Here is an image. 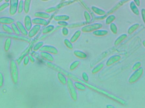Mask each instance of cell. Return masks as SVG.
<instances>
[{
    "instance_id": "cell-1",
    "label": "cell",
    "mask_w": 145,
    "mask_h": 108,
    "mask_svg": "<svg viewBox=\"0 0 145 108\" xmlns=\"http://www.w3.org/2000/svg\"><path fill=\"white\" fill-rule=\"evenodd\" d=\"M46 65H48V66L50 67V68H52L54 70L56 71L60 72L63 73V74L65 75L66 77L71 78L72 80L75 81L80 82L81 83H83V84H84L87 87H89V88H90V89L95 90V91L98 92L99 93H101V94H102L103 95H104L105 96H107L108 98H110L111 99H112L114 101L119 103L120 104H121L122 105H124L126 104L125 101H124L123 99H121V98H119L118 97L115 96V95H112V94L108 93V92L105 91V90L99 88L98 87H96V86L92 85L91 84H89L87 82H85V81H84V80H82L81 79H80L79 78H78L77 77H76L74 75H73V74H72L70 73L67 72V71H66V70H65L64 69H62L58 65H57L53 63L52 62H46Z\"/></svg>"
},
{
    "instance_id": "cell-2",
    "label": "cell",
    "mask_w": 145,
    "mask_h": 108,
    "mask_svg": "<svg viewBox=\"0 0 145 108\" xmlns=\"http://www.w3.org/2000/svg\"><path fill=\"white\" fill-rule=\"evenodd\" d=\"M10 70L12 81L15 84H16L18 81L19 72L18 64L14 60H11L10 62Z\"/></svg>"
},
{
    "instance_id": "cell-3",
    "label": "cell",
    "mask_w": 145,
    "mask_h": 108,
    "mask_svg": "<svg viewBox=\"0 0 145 108\" xmlns=\"http://www.w3.org/2000/svg\"><path fill=\"white\" fill-rule=\"evenodd\" d=\"M66 85L71 98L73 101H76L78 100V93L76 91V88L74 86V83L71 78H67Z\"/></svg>"
},
{
    "instance_id": "cell-4",
    "label": "cell",
    "mask_w": 145,
    "mask_h": 108,
    "mask_svg": "<svg viewBox=\"0 0 145 108\" xmlns=\"http://www.w3.org/2000/svg\"><path fill=\"white\" fill-rule=\"evenodd\" d=\"M144 74V69L141 67L140 68L134 71L128 79V82L130 84H134L138 81L141 78Z\"/></svg>"
},
{
    "instance_id": "cell-5",
    "label": "cell",
    "mask_w": 145,
    "mask_h": 108,
    "mask_svg": "<svg viewBox=\"0 0 145 108\" xmlns=\"http://www.w3.org/2000/svg\"><path fill=\"white\" fill-rule=\"evenodd\" d=\"M37 41H38V39H37V36L34 39L32 42L30 43V45H29V46L27 47V48L25 49V50L22 52L21 55L18 58V59L16 60V62L18 64V65H20V64L21 63L22 60H23L24 57L28 55L29 53L30 52L31 50H32V48L33 47L34 45H35V43H36Z\"/></svg>"
},
{
    "instance_id": "cell-6",
    "label": "cell",
    "mask_w": 145,
    "mask_h": 108,
    "mask_svg": "<svg viewBox=\"0 0 145 108\" xmlns=\"http://www.w3.org/2000/svg\"><path fill=\"white\" fill-rule=\"evenodd\" d=\"M103 26L101 23H94L84 26L81 28V31L84 33H90L101 29Z\"/></svg>"
},
{
    "instance_id": "cell-7",
    "label": "cell",
    "mask_w": 145,
    "mask_h": 108,
    "mask_svg": "<svg viewBox=\"0 0 145 108\" xmlns=\"http://www.w3.org/2000/svg\"><path fill=\"white\" fill-rule=\"evenodd\" d=\"M0 37H10L11 38H13L18 40H21L28 43H30L32 42V40L30 39V38L24 37L23 36H18L16 34L14 35L13 34H9L7 33L3 32H0Z\"/></svg>"
},
{
    "instance_id": "cell-8",
    "label": "cell",
    "mask_w": 145,
    "mask_h": 108,
    "mask_svg": "<svg viewBox=\"0 0 145 108\" xmlns=\"http://www.w3.org/2000/svg\"><path fill=\"white\" fill-rule=\"evenodd\" d=\"M40 51L41 52H48L53 55H57L59 53L58 49L57 48L50 45H43L40 49Z\"/></svg>"
},
{
    "instance_id": "cell-9",
    "label": "cell",
    "mask_w": 145,
    "mask_h": 108,
    "mask_svg": "<svg viewBox=\"0 0 145 108\" xmlns=\"http://www.w3.org/2000/svg\"><path fill=\"white\" fill-rule=\"evenodd\" d=\"M19 0H10L9 14L13 16L18 11Z\"/></svg>"
},
{
    "instance_id": "cell-10",
    "label": "cell",
    "mask_w": 145,
    "mask_h": 108,
    "mask_svg": "<svg viewBox=\"0 0 145 108\" xmlns=\"http://www.w3.org/2000/svg\"><path fill=\"white\" fill-rule=\"evenodd\" d=\"M121 56L120 55H115L110 57L107 61H106V65L107 66H110L115 63L118 62L121 60Z\"/></svg>"
},
{
    "instance_id": "cell-11",
    "label": "cell",
    "mask_w": 145,
    "mask_h": 108,
    "mask_svg": "<svg viewBox=\"0 0 145 108\" xmlns=\"http://www.w3.org/2000/svg\"><path fill=\"white\" fill-rule=\"evenodd\" d=\"M41 25H35L33 27H32L31 30L29 31L28 33V36L29 38H32L35 37L39 33V31L41 30Z\"/></svg>"
},
{
    "instance_id": "cell-12",
    "label": "cell",
    "mask_w": 145,
    "mask_h": 108,
    "mask_svg": "<svg viewBox=\"0 0 145 108\" xmlns=\"http://www.w3.org/2000/svg\"><path fill=\"white\" fill-rule=\"evenodd\" d=\"M32 22L35 25H39L44 26H46L48 24V22L46 19L40 17L34 18L32 19Z\"/></svg>"
},
{
    "instance_id": "cell-13",
    "label": "cell",
    "mask_w": 145,
    "mask_h": 108,
    "mask_svg": "<svg viewBox=\"0 0 145 108\" xmlns=\"http://www.w3.org/2000/svg\"><path fill=\"white\" fill-rule=\"evenodd\" d=\"M40 55L42 59L47 61L49 62H53L54 61V57L51 54L45 52H41Z\"/></svg>"
},
{
    "instance_id": "cell-14",
    "label": "cell",
    "mask_w": 145,
    "mask_h": 108,
    "mask_svg": "<svg viewBox=\"0 0 145 108\" xmlns=\"http://www.w3.org/2000/svg\"><path fill=\"white\" fill-rule=\"evenodd\" d=\"M24 26L27 31H29L31 30L32 26V19L29 15H26L24 18Z\"/></svg>"
},
{
    "instance_id": "cell-15",
    "label": "cell",
    "mask_w": 145,
    "mask_h": 108,
    "mask_svg": "<svg viewBox=\"0 0 145 108\" xmlns=\"http://www.w3.org/2000/svg\"><path fill=\"white\" fill-rule=\"evenodd\" d=\"M15 22V20L13 18L7 17L3 16L0 17V23L3 25H10Z\"/></svg>"
},
{
    "instance_id": "cell-16",
    "label": "cell",
    "mask_w": 145,
    "mask_h": 108,
    "mask_svg": "<svg viewBox=\"0 0 145 108\" xmlns=\"http://www.w3.org/2000/svg\"><path fill=\"white\" fill-rule=\"evenodd\" d=\"M16 24L19 28L21 34L24 36H27L28 35V32L25 28V26L22 23V22L20 21H17Z\"/></svg>"
},
{
    "instance_id": "cell-17",
    "label": "cell",
    "mask_w": 145,
    "mask_h": 108,
    "mask_svg": "<svg viewBox=\"0 0 145 108\" xmlns=\"http://www.w3.org/2000/svg\"><path fill=\"white\" fill-rule=\"evenodd\" d=\"M128 37V35L126 34H121L119 36L117 39H116L115 41L114 42V45L115 46H118L120 45L122 42H124V40H126Z\"/></svg>"
},
{
    "instance_id": "cell-18",
    "label": "cell",
    "mask_w": 145,
    "mask_h": 108,
    "mask_svg": "<svg viewBox=\"0 0 145 108\" xmlns=\"http://www.w3.org/2000/svg\"><path fill=\"white\" fill-rule=\"evenodd\" d=\"M57 77L59 81L63 85L66 84L67 82V79L66 78V77L64 74H63V73L62 72H58L57 74Z\"/></svg>"
},
{
    "instance_id": "cell-19",
    "label": "cell",
    "mask_w": 145,
    "mask_h": 108,
    "mask_svg": "<svg viewBox=\"0 0 145 108\" xmlns=\"http://www.w3.org/2000/svg\"><path fill=\"white\" fill-rule=\"evenodd\" d=\"M93 33L96 36H104L108 34V31L106 30H101L99 29L93 32Z\"/></svg>"
},
{
    "instance_id": "cell-20",
    "label": "cell",
    "mask_w": 145,
    "mask_h": 108,
    "mask_svg": "<svg viewBox=\"0 0 145 108\" xmlns=\"http://www.w3.org/2000/svg\"><path fill=\"white\" fill-rule=\"evenodd\" d=\"M91 9L94 13L96 14L97 15H99V16H104L106 14V12L104 10L96 6H92Z\"/></svg>"
},
{
    "instance_id": "cell-21",
    "label": "cell",
    "mask_w": 145,
    "mask_h": 108,
    "mask_svg": "<svg viewBox=\"0 0 145 108\" xmlns=\"http://www.w3.org/2000/svg\"><path fill=\"white\" fill-rule=\"evenodd\" d=\"M34 16L36 17H40L45 19H49L50 17L49 14L46 12H36L35 13Z\"/></svg>"
},
{
    "instance_id": "cell-22",
    "label": "cell",
    "mask_w": 145,
    "mask_h": 108,
    "mask_svg": "<svg viewBox=\"0 0 145 108\" xmlns=\"http://www.w3.org/2000/svg\"><path fill=\"white\" fill-rule=\"evenodd\" d=\"M81 34H82V31L80 30H77L74 33L72 37L70 38V40L72 42V43H75L78 40V39H79V37H80Z\"/></svg>"
},
{
    "instance_id": "cell-23",
    "label": "cell",
    "mask_w": 145,
    "mask_h": 108,
    "mask_svg": "<svg viewBox=\"0 0 145 108\" xmlns=\"http://www.w3.org/2000/svg\"><path fill=\"white\" fill-rule=\"evenodd\" d=\"M54 19L56 21H67L70 19V17L67 15H57L54 16Z\"/></svg>"
},
{
    "instance_id": "cell-24",
    "label": "cell",
    "mask_w": 145,
    "mask_h": 108,
    "mask_svg": "<svg viewBox=\"0 0 145 108\" xmlns=\"http://www.w3.org/2000/svg\"><path fill=\"white\" fill-rule=\"evenodd\" d=\"M73 54L75 55V56L80 59H85L87 58V54L82 51L78 50L74 51Z\"/></svg>"
},
{
    "instance_id": "cell-25",
    "label": "cell",
    "mask_w": 145,
    "mask_h": 108,
    "mask_svg": "<svg viewBox=\"0 0 145 108\" xmlns=\"http://www.w3.org/2000/svg\"><path fill=\"white\" fill-rule=\"evenodd\" d=\"M104 65L103 63H100L96 65L95 66L92 70V73L93 74H97L104 67Z\"/></svg>"
},
{
    "instance_id": "cell-26",
    "label": "cell",
    "mask_w": 145,
    "mask_h": 108,
    "mask_svg": "<svg viewBox=\"0 0 145 108\" xmlns=\"http://www.w3.org/2000/svg\"><path fill=\"white\" fill-rule=\"evenodd\" d=\"M130 7L132 12H133V13L137 16L139 15L140 12H139V9L138 8V6L136 5L134 2H131Z\"/></svg>"
},
{
    "instance_id": "cell-27",
    "label": "cell",
    "mask_w": 145,
    "mask_h": 108,
    "mask_svg": "<svg viewBox=\"0 0 145 108\" xmlns=\"http://www.w3.org/2000/svg\"><path fill=\"white\" fill-rule=\"evenodd\" d=\"M140 26V25L139 23H135L132 25H131L129 28L128 30V33L131 35L135 32L137 30H138L139 28V27Z\"/></svg>"
},
{
    "instance_id": "cell-28",
    "label": "cell",
    "mask_w": 145,
    "mask_h": 108,
    "mask_svg": "<svg viewBox=\"0 0 145 108\" xmlns=\"http://www.w3.org/2000/svg\"><path fill=\"white\" fill-rule=\"evenodd\" d=\"M55 27L52 25H49L45 26L42 30V34H46L51 33V32L54 30Z\"/></svg>"
},
{
    "instance_id": "cell-29",
    "label": "cell",
    "mask_w": 145,
    "mask_h": 108,
    "mask_svg": "<svg viewBox=\"0 0 145 108\" xmlns=\"http://www.w3.org/2000/svg\"><path fill=\"white\" fill-rule=\"evenodd\" d=\"M74 85L76 89L81 91H84L86 89V86L83 83L79 81H76L74 83Z\"/></svg>"
},
{
    "instance_id": "cell-30",
    "label": "cell",
    "mask_w": 145,
    "mask_h": 108,
    "mask_svg": "<svg viewBox=\"0 0 145 108\" xmlns=\"http://www.w3.org/2000/svg\"><path fill=\"white\" fill-rule=\"evenodd\" d=\"M32 0H25L24 1V10L25 13H28L30 10Z\"/></svg>"
},
{
    "instance_id": "cell-31",
    "label": "cell",
    "mask_w": 145,
    "mask_h": 108,
    "mask_svg": "<svg viewBox=\"0 0 145 108\" xmlns=\"http://www.w3.org/2000/svg\"><path fill=\"white\" fill-rule=\"evenodd\" d=\"M12 45V39L8 37L5 41L4 44V50L6 52H8Z\"/></svg>"
},
{
    "instance_id": "cell-32",
    "label": "cell",
    "mask_w": 145,
    "mask_h": 108,
    "mask_svg": "<svg viewBox=\"0 0 145 108\" xmlns=\"http://www.w3.org/2000/svg\"><path fill=\"white\" fill-rule=\"evenodd\" d=\"M107 53H106V52H104L102 54V55H100L99 57H98L97 59H96V60L94 62H93V63L91 64V66H94L99 61H102V60L104 59V58L105 57L107 56Z\"/></svg>"
},
{
    "instance_id": "cell-33",
    "label": "cell",
    "mask_w": 145,
    "mask_h": 108,
    "mask_svg": "<svg viewBox=\"0 0 145 108\" xmlns=\"http://www.w3.org/2000/svg\"><path fill=\"white\" fill-rule=\"evenodd\" d=\"M116 19V16L114 15H111L106 17L105 20V23L106 25H110Z\"/></svg>"
},
{
    "instance_id": "cell-34",
    "label": "cell",
    "mask_w": 145,
    "mask_h": 108,
    "mask_svg": "<svg viewBox=\"0 0 145 108\" xmlns=\"http://www.w3.org/2000/svg\"><path fill=\"white\" fill-rule=\"evenodd\" d=\"M2 29L6 33L9 34H13V31L12 30V27H10L7 25H2Z\"/></svg>"
},
{
    "instance_id": "cell-35",
    "label": "cell",
    "mask_w": 145,
    "mask_h": 108,
    "mask_svg": "<svg viewBox=\"0 0 145 108\" xmlns=\"http://www.w3.org/2000/svg\"><path fill=\"white\" fill-rule=\"evenodd\" d=\"M44 45L43 42H38L36 43V44L33 46V51L35 52H37L38 51L40 50L41 48Z\"/></svg>"
},
{
    "instance_id": "cell-36",
    "label": "cell",
    "mask_w": 145,
    "mask_h": 108,
    "mask_svg": "<svg viewBox=\"0 0 145 108\" xmlns=\"http://www.w3.org/2000/svg\"><path fill=\"white\" fill-rule=\"evenodd\" d=\"M80 64V61H74L70 64V66L69 68H70V71H73V70H74L75 69H76L79 66Z\"/></svg>"
},
{
    "instance_id": "cell-37",
    "label": "cell",
    "mask_w": 145,
    "mask_h": 108,
    "mask_svg": "<svg viewBox=\"0 0 145 108\" xmlns=\"http://www.w3.org/2000/svg\"><path fill=\"white\" fill-rule=\"evenodd\" d=\"M11 27L12 28V30L13 31L14 33H15V34H16L17 35H18V36H20V34L21 33L20 31L19 28L17 26L16 24H15L14 22L12 24H11Z\"/></svg>"
},
{
    "instance_id": "cell-38",
    "label": "cell",
    "mask_w": 145,
    "mask_h": 108,
    "mask_svg": "<svg viewBox=\"0 0 145 108\" xmlns=\"http://www.w3.org/2000/svg\"><path fill=\"white\" fill-rule=\"evenodd\" d=\"M64 45L67 46V47L70 49H73V43L70 41V40L68 39H64Z\"/></svg>"
},
{
    "instance_id": "cell-39",
    "label": "cell",
    "mask_w": 145,
    "mask_h": 108,
    "mask_svg": "<svg viewBox=\"0 0 145 108\" xmlns=\"http://www.w3.org/2000/svg\"><path fill=\"white\" fill-rule=\"evenodd\" d=\"M110 30L113 34H117L118 29L116 25L113 22L111 23L110 24Z\"/></svg>"
},
{
    "instance_id": "cell-40",
    "label": "cell",
    "mask_w": 145,
    "mask_h": 108,
    "mask_svg": "<svg viewBox=\"0 0 145 108\" xmlns=\"http://www.w3.org/2000/svg\"><path fill=\"white\" fill-rule=\"evenodd\" d=\"M23 10H24V1L23 0H21L18 4V12L19 14L22 13Z\"/></svg>"
},
{
    "instance_id": "cell-41",
    "label": "cell",
    "mask_w": 145,
    "mask_h": 108,
    "mask_svg": "<svg viewBox=\"0 0 145 108\" xmlns=\"http://www.w3.org/2000/svg\"><path fill=\"white\" fill-rule=\"evenodd\" d=\"M84 16L85 18L86 23L88 24L91 21V16H90V13L86 11L84 12Z\"/></svg>"
},
{
    "instance_id": "cell-42",
    "label": "cell",
    "mask_w": 145,
    "mask_h": 108,
    "mask_svg": "<svg viewBox=\"0 0 145 108\" xmlns=\"http://www.w3.org/2000/svg\"><path fill=\"white\" fill-rule=\"evenodd\" d=\"M142 65V63L141 62L138 61L135 62L134 64L133 65V66L132 67V71H135L137 70L139 68H140Z\"/></svg>"
},
{
    "instance_id": "cell-43",
    "label": "cell",
    "mask_w": 145,
    "mask_h": 108,
    "mask_svg": "<svg viewBox=\"0 0 145 108\" xmlns=\"http://www.w3.org/2000/svg\"><path fill=\"white\" fill-rule=\"evenodd\" d=\"M9 6H10V3H7V2H5L3 4L1 5L0 6V12L3 11L4 9L7 8Z\"/></svg>"
},
{
    "instance_id": "cell-44",
    "label": "cell",
    "mask_w": 145,
    "mask_h": 108,
    "mask_svg": "<svg viewBox=\"0 0 145 108\" xmlns=\"http://www.w3.org/2000/svg\"><path fill=\"white\" fill-rule=\"evenodd\" d=\"M62 32L63 35L64 36H67L69 34V31L68 29L67 28V27L64 26L62 28Z\"/></svg>"
},
{
    "instance_id": "cell-45",
    "label": "cell",
    "mask_w": 145,
    "mask_h": 108,
    "mask_svg": "<svg viewBox=\"0 0 145 108\" xmlns=\"http://www.w3.org/2000/svg\"><path fill=\"white\" fill-rule=\"evenodd\" d=\"M82 78L83 80L85 82H88L89 81V77L87 73L83 72L82 74Z\"/></svg>"
},
{
    "instance_id": "cell-46",
    "label": "cell",
    "mask_w": 145,
    "mask_h": 108,
    "mask_svg": "<svg viewBox=\"0 0 145 108\" xmlns=\"http://www.w3.org/2000/svg\"><path fill=\"white\" fill-rule=\"evenodd\" d=\"M84 22H81L79 23H76V24H71V25H67V27L68 28H74V27H79V26H81L82 25H84Z\"/></svg>"
},
{
    "instance_id": "cell-47",
    "label": "cell",
    "mask_w": 145,
    "mask_h": 108,
    "mask_svg": "<svg viewBox=\"0 0 145 108\" xmlns=\"http://www.w3.org/2000/svg\"><path fill=\"white\" fill-rule=\"evenodd\" d=\"M57 9V7H51L48 8L45 10V12L48 13H51L52 12H54Z\"/></svg>"
},
{
    "instance_id": "cell-48",
    "label": "cell",
    "mask_w": 145,
    "mask_h": 108,
    "mask_svg": "<svg viewBox=\"0 0 145 108\" xmlns=\"http://www.w3.org/2000/svg\"><path fill=\"white\" fill-rule=\"evenodd\" d=\"M30 61V59L28 55H26L23 58V64L25 65H27Z\"/></svg>"
},
{
    "instance_id": "cell-49",
    "label": "cell",
    "mask_w": 145,
    "mask_h": 108,
    "mask_svg": "<svg viewBox=\"0 0 145 108\" xmlns=\"http://www.w3.org/2000/svg\"><path fill=\"white\" fill-rule=\"evenodd\" d=\"M31 54L33 55L34 58H35L36 59L38 60H39V61L41 60V58H42L41 57V55H39L37 53H36V52H35V51L32 52Z\"/></svg>"
},
{
    "instance_id": "cell-50",
    "label": "cell",
    "mask_w": 145,
    "mask_h": 108,
    "mask_svg": "<svg viewBox=\"0 0 145 108\" xmlns=\"http://www.w3.org/2000/svg\"><path fill=\"white\" fill-rule=\"evenodd\" d=\"M4 83V77L3 74L0 73V87H3Z\"/></svg>"
},
{
    "instance_id": "cell-51",
    "label": "cell",
    "mask_w": 145,
    "mask_h": 108,
    "mask_svg": "<svg viewBox=\"0 0 145 108\" xmlns=\"http://www.w3.org/2000/svg\"><path fill=\"white\" fill-rule=\"evenodd\" d=\"M57 23H58L59 25L63 26L64 27V26H66V27H67V25H69L68 23L65 21H58Z\"/></svg>"
},
{
    "instance_id": "cell-52",
    "label": "cell",
    "mask_w": 145,
    "mask_h": 108,
    "mask_svg": "<svg viewBox=\"0 0 145 108\" xmlns=\"http://www.w3.org/2000/svg\"><path fill=\"white\" fill-rule=\"evenodd\" d=\"M141 14L142 16V18L144 23L145 25V9H142L141 11Z\"/></svg>"
},
{
    "instance_id": "cell-53",
    "label": "cell",
    "mask_w": 145,
    "mask_h": 108,
    "mask_svg": "<svg viewBox=\"0 0 145 108\" xmlns=\"http://www.w3.org/2000/svg\"><path fill=\"white\" fill-rule=\"evenodd\" d=\"M28 56L29 58V59H30V61L32 62V63H34L35 61V58L34 57L33 55L31 54H28Z\"/></svg>"
},
{
    "instance_id": "cell-54",
    "label": "cell",
    "mask_w": 145,
    "mask_h": 108,
    "mask_svg": "<svg viewBox=\"0 0 145 108\" xmlns=\"http://www.w3.org/2000/svg\"><path fill=\"white\" fill-rule=\"evenodd\" d=\"M134 2L136 4V5L138 6H140L141 5V2L140 0H134Z\"/></svg>"
},
{
    "instance_id": "cell-55",
    "label": "cell",
    "mask_w": 145,
    "mask_h": 108,
    "mask_svg": "<svg viewBox=\"0 0 145 108\" xmlns=\"http://www.w3.org/2000/svg\"><path fill=\"white\" fill-rule=\"evenodd\" d=\"M106 107L107 108H115V107H114L112 105H108L106 106Z\"/></svg>"
},
{
    "instance_id": "cell-56",
    "label": "cell",
    "mask_w": 145,
    "mask_h": 108,
    "mask_svg": "<svg viewBox=\"0 0 145 108\" xmlns=\"http://www.w3.org/2000/svg\"><path fill=\"white\" fill-rule=\"evenodd\" d=\"M142 45L144 46V47L145 48V40L143 41V42H142Z\"/></svg>"
},
{
    "instance_id": "cell-57",
    "label": "cell",
    "mask_w": 145,
    "mask_h": 108,
    "mask_svg": "<svg viewBox=\"0 0 145 108\" xmlns=\"http://www.w3.org/2000/svg\"><path fill=\"white\" fill-rule=\"evenodd\" d=\"M5 1L6 2L9 3L10 1V0H5Z\"/></svg>"
},
{
    "instance_id": "cell-58",
    "label": "cell",
    "mask_w": 145,
    "mask_h": 108,
    "mask_svg": "<svg viewBox=\"0 0 145 108\" xmlns=\"http://www.w3.org/2000/svg\"><path fill=\"white\" fill-rule=\"evenodd\" d=\"M42 1H48V0H41Z\"/></svg>"
},
{
    "instance_id": "cell-59",
    "label": "cell",
    "mask_w": 145,
    "mask_h": 108,
    "mask_svg": "<svg viewBox=\"0 0 145 108\" xmlns=\"http://www.w3.org/2000/svg\"><path fill=\"white\" fill-rule=\"evenodd\" d=\"M3 0H0V3H1L3 1Z\"/></svg>"
},
{
    "instance_id": "cell-60",
    "label": "cell",
    "mask_w": 145,
    "mask_h": 108,
    "mask_svg": "<svg viewBox=\"0 0 145 108\" xmlns=\"http://www.w3.org/2000/svg\"><path fill=\"white\" fill-rule=\"evenodd\" d=\"M0 25H1V24H0Z\"/></svg>"
},
{
    "instance_id": "cell-61",
    "label": "cell",
    "mask_w": 145,
    "mask_h": 108,
    "mask_svg": "<svg viewBox=\"0 0 145 108\" xmlns=\"http://www.w3.org/2000/svg\"></svg>"
}]
</instances>
